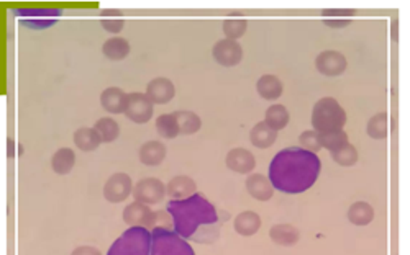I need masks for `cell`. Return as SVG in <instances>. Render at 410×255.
<instances>
[{"label": "cell", "mask_w": 410, "mask_h": 255, "mask_svg": "<svg viewBox=\"0 0 410 255\" xmlns=\"http://www.w3.org/2000/svg\"><path fill=\"white\" fill-rule=\"evenodd\" d=\"M124 221L130 226V228L138 226V228H146L153 231L156 228L158 212H154L148 205L133 201L124 210Z\"/></svg>", "instance_id": "obj_8"}, {"label": "cell", "mask_w": 410, "mask_h": 255, "mask_svg": "<svg viewBox=\"0 0 410 255\" xmlns=\"http://www.w3.org/2000/svg\"><path fill=\"white\" fill-rule=\"evenodd\" d=\"M135 201L143 203V205H156L168 195V188L159 178H141L133 188Z\"/></svg>", "instance_id": "obj_7"}, {"label": "cell", "mask_w": 410, "mask_h": 255, "mask_svg": "<svg viewBox=\"0 0 410 255\" xmlns=\"http://www.w3.org/2000/svg\"><path fill=\"white\" fill-rule=\"evenodd\" d=\"M346 123V113L332 97H323L314 105L312 126L320 134L342 131Z\"/></svg>", "instance_id": "obj_3"}, {"label": "cell", "mask_w": 410, "mask_h": 255, "mask_svg": "<svg viewBox=\"0 0 410 255\" xmlns=\"http://www.w3.org/2000/svg\"><path fill=\"white\" fill-rule=\"evenodd\" d=\"M325 25L333 26V28H342V26L350 25V22L348 20H325Z\"/></svg>", "instance_id": "obj_39"}, {"label": "cell", "mask_w": 410, "mask_h": 255, "mask_svg": "<svg viewBox=\"0 0 410 255\" xmlns=\"http://www.w3.org/2000/svg\"><path fill=\"white\" fill-rule=\"evenodd\" d=\"M74 144L84 153H91L102 144V138L96 128H79L74 133Z\"/></svg>", "instance_id": "obj_20"}, {"label": "cell", "mask_w": 410, "mask_h": 255, "mask_svg": "<svg viewBox=\"0 0 410 255\" xmlns=\"http://www.w3.org/2000/svg\"><path fill=\"white\" fill-rule=\"evenodd\" d=\"M259 226H261V219L256 212L253 211H243L240 212L235 219V231L242 235H253L259 231Z\"/></svg>", "instance_id": "obj_24"}, {"label": "cell", "mask_w": 410, "mask_h": 255, "mask_svg": "<svg viewBox=\"0 0 410 255\" xmlns=\"http://www.w3.org/2000/svg\"><path fill=\"white\" fill-rule=\"evenodd\" d=\"M332 157L338 165H343V167H351L358 162V150L353 144L343 146L342 149L335 150L332 153Z\"/></svg>", "instance_id": "obj_32"}, {"label": "cell", "mask_w": 410, "mask_h": 255, "mask_svg": "<svg viewBox=\"0 0 410 255\" xmlns=\"http://www.w3.org/2000/svg\"><path fill=\"white\" fill-rule=\"evenodd\" d=\"M94 128H96L98 134H101L102 143H114L120 134V126L114 118H108V116L101 118Z\"/></svg>", "instance_id": "obj_30"}, {"label": "cell", "mask_w": 410, "mask_h": 255, "mask_svg": "<svg viewBox=\"0 0 410 255\" xmlns=\"http://www.w3.org/2000/svg\"><path fill=\"white\" fill-rule=\"evenodd\" d=\"M74 164H76V154H74L73 149L69 148H61L59 150H56L53 157H51V167L56 173L59 176H66L73 170Z\"/></svg>", "instance_id": "obj_23"}, {"label": "cell", "mask_w": 410, "mask_h": 255, "mask_svg": "<svg viewBox=\"0 0 410 255\" xmlns=\"http://www.w3.org/2000/svg\"><path fill=\"white\" fill-rule=\"evenodd\" d=\"M270 235L276 244L286 245V247L297 244V240H299V238H300L299 231H297V228H294V226H291V224L272 226L271 231H270Z\"/></svg>", "instance_id": "obj_25"}, {"label": "cell", "mask_w": 410, "mask_h": 255, "mask_svg": "<svg viewBox=\"0 0 410 255\" xmlns=\"http://www.w3.org/2000/svg\"><path fill=\"white\" fill-rule=\"evenodd\" d=\"M146 95L153 103L158 105H166L176 95V87L171 80L166 77H156L146 85Z\"/></svg>", "instance_id": "obj_13"}, {"label": "cell", "mask_w": 410, "mask_h": 255, "mask_svg": "<svg viewBox=\"0 0 410 255\" xmlns=\"http://www.w3.org/2000/svg\"><path fill=\"white\" fill-rule=\"evenodd\" d=\"M15 15L20 18L23 26L31 28V30H46L58 23L63 10L61 8H18Z\"/></svg>", "instance_id": "obj_6"}, {"label": "cell", "mask_w": 410, "mask_h": 255, "mask_svg": "<svg viewBox=\"0 0 410 255\" xmlns=\"http://www.w3.org/2000/svg\"><path fill=\"white\" fill-rule=\"evenodd\" d=\"M247 190L253 198L259 201H266L274 195V187L270 180V177L261 176V173H253L247 178Z\"/></svg>", "instance_id": "obj_16"}, {"label": "cell", "mask_w": 410, "mask_h": 255, "mask_svg": "<svg viewBox=\"0 0 410 255\" xmlns=\"http://www.w3.org/2000/svg\"><path fill=\"white\" fill-rule=\"evenodd\" d=\"M102 53L108 61H122L130 54V42L125 38L114 36L103 42Z\"/></svg>", "instance_id": "obj_21"}, {"label": "cell", "mask_w": 410, "mask_h": 255, "mask_svg": "<svg viewBox=\"0 0 410 255\" xmlns=\"http://www.w3.org/2000/svg\"><path fill=\"white\" fill-rule=\"evenodd\" d=\"M299 141H300V146H302L304 149L310 150V153H319V150L323 148L322 134L317 133L315 130L305 131V133L299 136Z\"/></svg>", "instance_id": "obj_35"}, {"label": "cell", "mask_w": 410, "mask_h": 255, "mask_svg": "<svg viewBox=\"0 0 410 255\" xmlns=\"http://www.w3.org/2000/svg\"><path fill=\"white\" fill-rule=\"evenodd\" d=\"M101 103L105 111L120 115V113H125L126 105H129V93H125L119 87H108L102 92Z\"/></svg>", "instance_id": "obj_15"}, {"label": "cell", "mask_w": 410, "mask_h": 255, "mask_svg": "<svg viewBox=\"0 0 410 255\" xmlns=\"http://www.w3.org/2000/svg\"><path fill=\"white\" fill-rule=\"evenodd\" d=\"M152 240L149 229L133 226L112 244L107 255H152Z\"/></svg>", "instance_id": "obj_4"}, {"label": "cell", "mask_w": 410, "mask_h": 255, "mask_svg": "<svg viewBox=\"0 0 410 255\" xmlns=\"http://www.w3.org/2000/svg\"><path fill=\"white\" fill-rule=\"evenodd\" d=\"M166 146H164L161 141H148L140 148V160L141 164L149 165V167H154V165H159L166 157Z\"/></svg>", "instance_id": "obj_18"}, {"label": "cell", "mask_w": 410, "mask_h": 255, "mask_svg": "<svg viewBox=\"0 0 410 255\" xmlns=\"http://www.w3.org/2000/svg\"><path fill=\"white\" fill-rule=\"evenodd\" d=\"M156 131L164 139H174L177 134H181V128L174 113H166L156 118Z\"/></svg>", "instance_id": "obj_27"}, {"label": "cell", "mask_w": 410, "mask_h": 255, "mask_svg": "<svg viewBox=\"0 0 410 255\" xmlns=\"http://www.w3.org/2000/svg\"><path fill=\"white\" fill-rule=\"evenodd\" d=\"M166 211L173 218L174 231L181 238L200 244H214L220 235L221 224L230 218L228 212L219 211L199 193L186 200H171Z\"/></svg>", "instance_id": "obj_1"}, {"label": "cell", "mask_w": 410, "mask_h": 255, "mask_svg": "<svg viewBox=\"0 0 410 255\" xmlns=\"http://www.w3.org/2000/svg\"><path fill=\"white\" fill-rule=\"evenodd\" d=\"M266 125H270L274 131H281L284 130L289 123V111L284 105H272L266 110V116H265Z\"/></svg>", "instance_id": "obj_28"}, {"label": "cell", "mask_w": 410, "mask_h": 255, "mask_svg": "<svg viewBox=\"0 0 410 255\" xmlns=\"http://www.w3.org/2000/svg\"><path fill=\"white\" fill-rule=\"evenodd\" d=\"M256 88L259 95L265 98V100H277L282 95V91H284L282 82L276 75H263L258 80Z\"/></svg>", "instance_id": "obj_22"}, {"label": "cell", "mask_w": 410, "mask_h": 255, "mask_svg": "<svg viewBox=\"0 0 410 255\" xmlns=\"http://www.w3.org/2000/svg\"><path fill=\"white\" fill-rule=\"evenodd\" d=\"M102 18H122L120 10H102L101 12Z\"/></svg>", "instance_id": "obj_40"}, {"label": "cell", "mask_w": 410, "mask_h": 255, "mask_svg": "<svg viewBox=\"0 0 410 255\" xmlns=\"http://www.w3.org/2000/svg\"><path fill=\"white\" fill-rule=\"evenodd\" d=\"M101 23H102L103 30L108 31V33H114V35L120 33L125 26V22L122 20V18H103Z\"/></svg>", "instance_id": "obj_36"}, {"label": "cell", "mask_w": 410, "mask_h": 255, "mask_svg": "<svg viewBox=\"0 0 410 255\" xmlns=\"http://www.w3.org/2000/svg\"><path fill=\"white\" fill-rule=\"evenodd\" d=\"M249 139H251L253 146H256L259 149L271 148L277 139V131L272 130L270 125H266V121H261L256 126H253Z\"/></svg>", "instance_id": "obj_19"}, {"label": "cell", "mask_w": 410, "mask_h": 255, "mask_svg": "<svg viewBox=\"0 0 410 255\" xmlns=\"http://www.w3.org/2000/svg\"><path fill=\"white\" fill-rule=\"evenodd\" d=\"M153 105L154 103L149 100L146 93H129V105H126L125 116L133 123L143 125V123H148L153 118Z\"/></svg>", "instance_id": "obj_9"}, {"label": "cell", "mask_w": 410, "mask_h": 255, "mask_svg": "<svg viewBox=\"0 0 410 255\" xmlns=\"http://www.w3.org/2000/svg\"><path fill=\"white\" fill-rule=\"evenodd\" d=\"M168 195L171 196V200H186L192 195H196L197 185L191 177L179 176L174 177L171 182L168 183Z\"/></svg>", "instance_id": "obj_17"}, {"label": "cell", "mask_w": 410, "mask_h": 255, "mask_svg": "<svg viewBox=\"0 0 410 255\" xmlns=\"http://www.w3.org/2000/svg\"><path fill=\"white\" fill-rule=\"evenodd\" d=\"M225 164H227V167L230 170H233V172L249 173L254 167H256V159H254V155L249 153L248 149L237 148L232 149L227 154Z\"/></svg>", "instance_id": "obj_14"}, {"label": "cell", "mask_w": 410, "mask_h": 255, "mask_svg": "<svg viewBox=\"0 0 410 255\" xmlns=\"http://www.w3.org/2000/svg\"><path fill=\"white\" fill-rule=\"evenodd\" d=\"M366 131L372 139H384L388 136V115L386 113H378V115L372 116L367 121Z\"/></svg>", "instance_id": "obj_31"}, {"label": "cell", "mask_w": 410, "mask_h": 255, "mask_svg": "<svg viewBox=\"0 0 410 255\" xmlns=\"http://www.w3.org/2000/svg\"><path fill=\"white\" fill-rule=\"evenodd\" d=\"M212 56L220 65H225V68H233L242 63L243 59V48L238 45L237 41L233 40H220L215 42L214 49H212Z\"/></svg>", "instance_id": "obj_11"}, {"label": "cell", "mask_w": 410, "mask_h": 255, "mask_svg": "<svg viewBox=\"0 0 410 255\" xmlns=\"http://www.w3.org/2000/svg\"><path fill=\"white\" fill-rule=\"evenodd\" d=\"M174 116L179 123V128H181V134H194L200 130L202 121L200 118L192 111H174Z\"/></svg>", "instance_id": "obj_29"}, {"label": "cell", "mask_w": 410, "mask_h": 255, "mask_svg": "<svg viewBox=\"0 0 410 255\" xmlns=\"http://www.w3.org/2000/svg\"><path fill=\"white\" fill-rule=\"evenodd\" d=\"M152 255H196L191 244L176 231L158 226L152 231Z\"/></svg>", "instance_id": "obj_5"}, {"label": "cell", "mask_w": 410, "mask_h": 255, "mask_svg": "<svg viewBox=\"0 0 410 255\" xmlns=\"http://www.w3.org/2000/svg\"><path fill=\"white\" fill-rule=\"evenodd\" d=\"M322 144L325 149L330 150V153H335V150L342 149L343 146L350 144V141H348V134L342 130V131H337V133L322 134Z\"/></svg>", "instance_id": "obj_34"}, {"label": "cell", "mask_w": 410, "mask_h": 255, "mask_svg": "<svg viewBox=\"0 0 410 255\" xmlns=\"http://www.w3.org/2000/svg\"><path fill=\"white\" fill-rule=\"evenodd\" d=\"M71 255H102L101 250L96 247H91V245H82V247H78Z\"/></svg>", "instance_id": "obj_37"}, {"label": "cell", "mask_w": 410, "mask_h": 255, "mask_svg": "<svg viewBox=\"0 0 410 255\" xmlns=\"http://www.w3.org/2000/svg\"><path fill=\"white\" fill-rule=\"evenodd\" d=\"M133 193V183L126 173H114L103 185V196L110 203H122Z\"/></svg>", "instance_id": "obj_10"}, {"label": "cell", "mask_w": 410, "mask_h": 255, "mask_svg": "<svg viewBox=\"0 0 410 255\" xmlns=\"http://www.w3.org/2000/svg\"><path fill=\"white\" fill-rule=\"evenodd\" d=\"M247 26V20H242V18H228V20L224 22V33L227 36V40L237 41L244 35Z\"/></svg>", "instance_id": "obj_33"}, {"label": "cell", "mask_w": 410, "mask_h": 255, "mask_svg": "<svg viewBox=\"0 0 410 255\" xmlns=\"http://www.w3.org/2000/svg\"><path fill=\"white\" fill-rule=\"evenodd\" d=\"M346 65V58L342 53H338V51H323L315 59V68H317L319 72L323 75H330V77L345 72Z\"/></svg>", "instance_id": "obj_12"}, {"label": "cell", "mask_w": 410, "mask_h": 255, "mask_svg": "<svg viewBox=\"0 0 410 255\" xmlns=\"http://www.w3.org/2000/svg\"><path fill=\"white\" fill-rule=\"evenodd\" d=\"M348 219L356 226H366L374 219V210H372L369 203L356 201L348 210Z\"/></svg>", "instance_id": "obj_26"}, {"label": "cell", "mask_w": 410, "mask_h": 255, "mask_svg": "<svg viewBox=\"0 0 410 255\" xmlns=\"http://www.w3.org/2000/svg\"><path fill=\"white\" fill-rule=\"evenodd\" d=\"M323 17H353L355 12L353 10H325L322 13Z\"/></svg>", "instance_id": "obj_38"}, {"label": "cell", "mask_w": 410, "mask_h": 255, "mask_svg": "<svg viewBox=\"0 0 410 255\" xmlns=\"http://www.w3.org/2000/svg\"><path fill=\"white\" fill-rule=\"evenodd\" d=\"M322 170L319 155L304 148H286L270 165V180L276 190L287 195L307 192Z\"/></svg>", "instance_id": "obj_2"}]
</instances>
